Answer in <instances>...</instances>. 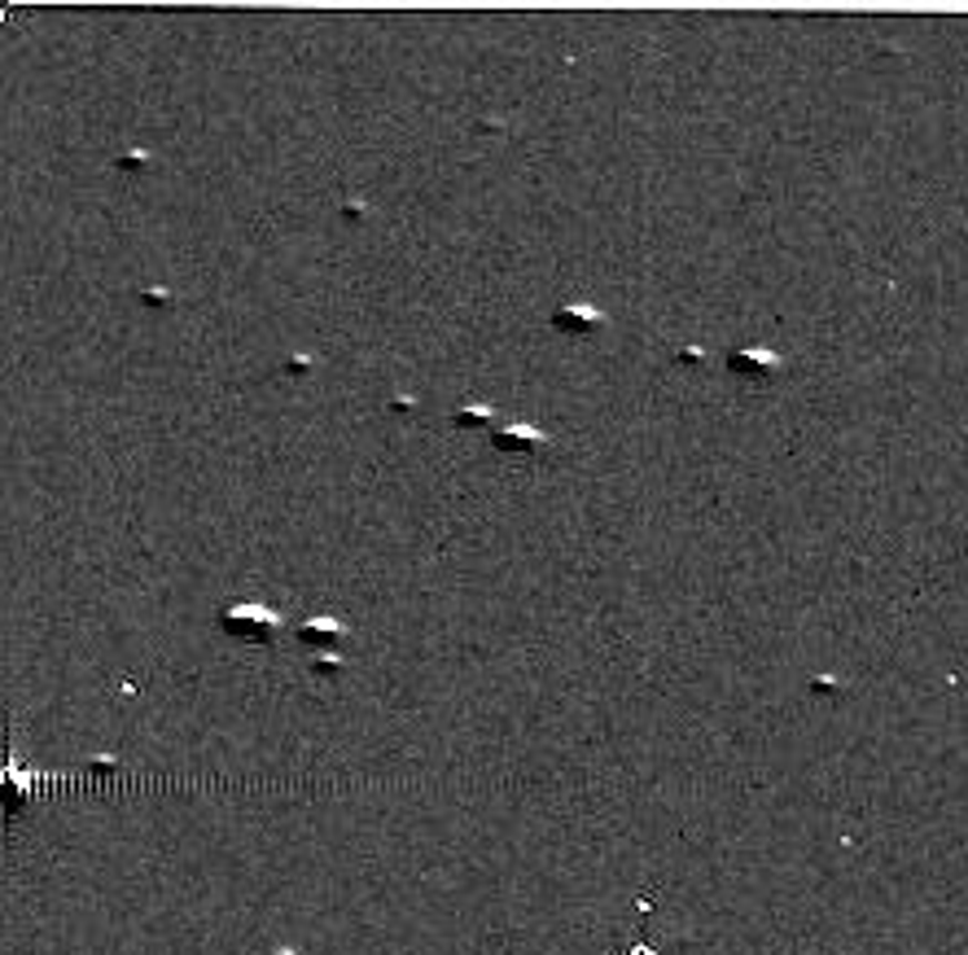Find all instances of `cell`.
<instances>
[{"label":"cell","mask_w":968,"mask_h":955,"mask_svg":"<svg viewBox=\"0 0 968 955\" xmlns=\"http://www.w3.org/2000/svg\"><path fill=\"white\" fill-rule=\"evenodd\" d=\"M727 368H732L736 377H750V382H772V377L785 368V359L772 347H741L727 355Z\"/></svg>","instance_id":"cell-2"},{"label":"cell","mask_w":968,"mask_h":955,"mask_svg":"<svg viewBox=\"0 0 968 955\" xmlns=\"http://www.w3.org/2000/svg\"><path fill=\"white\" fill-rule=\"evenodd\" d=\"M451 421H456V426H487V430H496V408H487V404L456 408V413H451Z\"/></svg>","instance_id":"cell-6"},{"label":"cell","mask_w":968,"mask_h":955,"mask_svg":"<svg viewBox=\"0 0 968 955\" xmlns=\"http://www.w3.org/2000/svg\"><path fill=\"white\" fill-rule=\"evenodd\" d=\"M491 443H496L505 456H522V460H530V456H539V451L548 447V435L534 430V426L513 421V426H496V430H491Z\"/></svg>","instance_id":"cell-4"},{"label":"cell","mask_w":968,"mask_h":955,"mask_svg":"<svg viewBox=\"0 0 968 955\" xmlns=\"http://www.w3.org/2000/svg\"><path fill=\"white\" fill-rule=\"evenodd\" d=\"M298 636H303L307 644H338V640L347 636V627H343V622H334V618H316V622H307Z\"/></svg>","instance_id":"cell-5"},{"label":"cell","mask_w":968,"mask_h":955,"mask_svg":"<svg viewBox=\"0 0 968 955\" xmlns=\"http://www.w3.org/2000/svg\"><path fill=\"white\" fill-rule=\"evenodd\" d=\"M552 329L557 334H574V338H592L605 329V312L592 303H565L552 312Z\"/></svg>","instance_id":"cell-3"},{"label":"cell","mask_w":968,"mask_h":955,"mask_svg":"<svg viewBox=\"0 0 968 955\" xmlns=\"http://www.w3.org/2000/svg\"><path fill=\"white\" fill-rule=\"evenodd\" d=\"M220 627H224L233 640H242V644H276V636H281V613L267 606L242 601V606H228L220 613Z\"/></svg>","instance_id":"cell-1"}]
</instances>
